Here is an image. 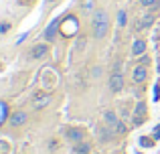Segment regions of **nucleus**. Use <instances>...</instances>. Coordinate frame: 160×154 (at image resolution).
Masks as SVG:
<instances>
[{
  "label": "nucleus",
  "mask_w": 160,
  "mask_h": 154,
  "mask_svg": "<svg viewBox=\"0 0 160 154\" xmlns=\"http://www.w3.org/2000/svg\"><path fill=\"white\" fill-rule=\"evenodd\" d=\"M109 32V16L106 10H95L93 14V37L95 39H106Z\"/></svg>",
  "instance_id": "nucleus-1"
},
{
  "label": "nucleus",
  "mask_w": 160,
  "mask_h": 154,
  "mask_svg": "<svg viewBox=\"0 0 160 154\" xmlns=\"http://www.w3.org/2000/svg\"><path fill=\"white\" fill-rule=\"evenodd\" d=\"M146 120H148V103H146V102L136 103V107H134V112H132V122H134V126H142Z\"/></svg>",
  "instance_id": "nucleus-2"
},
{
  "label": "nucleus",
  "mask_w": 160,
  "mask_h": 154,
  "mask_svg": "<svg viewBox=\"0 0 160 154\" xmlns=\"http://www.w3.org/2000/svg\"><path fill=\"white\" fill-rule=\"evenodd\" d=\"M65 138L69 140V142H73V144H79V142H83V140L87 138V132H85V128L69 126V128L65 130Z\"/></svg>",
  "instance_id": "nucleus-3"
},
{
  "label": "nucleus",
  "mask_w": 160,
  "mask_h": 154,
  "mask_svg": "<svg viewBox=\"0 0 160 154\" xmlns=\"http://www.w3.org/2000/svg\"><path fill=\"white\" fill-rule=\"evenodd\" d=\"M148 81V65H138L132 71V83L136 85H142V83Z\"/></svg>",
  "instance_id": "nucleus-4"
},
{
  "label": "nucleus",
  "mask_w": 160,
  "mask_h": 154,
  "mask_svg": "<svg viewBox=\"0 0 160 154\" xmlns=\"http://www.w3.org/2000/svg\"><path fill=\"white\" fill-rule=\"evenodd\" d=\"M98 136H99V140H102V142H109V140L116 136V130L103 122V124H99V126H98Z\"/></svg>",
  "instance_id": "nucleus-5"
},
{
  "label": "nucleus",
  "mask_w": 160,
  "mask_h": 154,
  "mask_svg": "<svg viewBox=\"0 0 160 154\" xmlns=\"http://www.w3.org/2000/svg\"><path fill=\"white\" fill-rule=\"evenodd\" d=\"M109 89H112L113 93H118V91L124 89V75H122L120 71L112 73V77H109Z\"/></svg>",
  "instance_id": "nucleus-6"
},
{
  "label": "nucleus",
  "mask_w": 160,
  "mask_h": 154,
  "mask_svg": "<svg viewBox=\"0 0 160 154\" xmlns=\"http://www.w3.org/2000/svg\"><path fill=\"white\" fill-rule=\"evenodd\" d=\"M49 103H51V95L49 93H37L35 97H32V107H35V110H43Z\"/></svg>",
  "instance_id": "nucleus-7"
},
{
  "label": "nucleus",
  "mask_w": 160,
  "mask_h": 154,
  "mask_svg": "<svg viewBox=\"0 0 160 154\" xmlns=\"http://www.w3.org/2000/svg\"><path fill=\"white\" fill-rule=\"evenodd\" d=\"M27 122H28V114L24 110L12 112V116H10V124H12V126H24Z\"/></svg>",
  "instance_id": "nucleus-8"
},
{
  "label": "nucleus",
  "mask_w": 160,
  "mask_h": 154,
  "mask_svg": "<svg viewBox=\"0 0 160 154\" xmlns=\"http://www.w3.org/2000/svg\"><path fill=\"white\" fill-rule=\"evenodd\" d=\"M148 51V43L144 39H136L132 45V57H142L144 53Z\"/></svg>",
  "instance_id": "nucleus-9"
},
{
  "label": "nucleus",
  "mask_w": 160,
  "mask_h": 154,
  "mask_svg": "<svg viewBox=\"0 0 160 154\" xmlns=\"http://www.w3.org/2000/svg\"><path fill=\"white\" fill-rule=\"evenodd\" d=\"M31 55L35 57V59H45V57L49 55V45H43V43L35 45V47L31 49Z\"/></svg>",
  "instance_id": "nucleus-10"
},
{
  "label": "nucleus",
  "mask_w": 160,
  "mask_h": 154,
  "mask_svg": "<svg viewBox=\"0 0 160 154\" xmlns=\"http://www.w3.org/2000/svg\"><path fill=\"white\" fill-rule=\"evenodd\" d=\"M103 122H106L108 126L116 128L118 124H120V118H118V114H116L113 110H108V112H106V116H103Z\"/></svg>",
  "instance_id": "nucleus-11"
},
{
  "label": "nucleus",
  "mask_w": 160,
  "mask_h": 154,
  "mask_svg": "<svg viewBox=\"0 0 160 154\" xmlns=\"http://www.w3.org/2000/svg\"><path fill=\"white\" fill-rule=\"evenodd\" d=\"M73 152L75 154H91V144L87 142V140H83V142H79V144L73 146Z\"/></svg>",
  "instance_id": "nucleus-12"
},
{
  "label": "nucleus",
  "mask_w": 160,
  "mask_h": 154,
  "mask_svg": "<svg viewBox=\"0 0 160 154\" xmlns=\"http://www.w3.org/2000/svg\"><path fill=\"white\" fill-rule=\"evenodd\" d=\"M57 27H59V20H53L51 27L45 31V37H47V41H53V39H55V35H57Z\"/></svg>",
  "instance_id": "nucleus-13"
},
{
  "label": "nucleus",
  "mask_w": 160,
  "mask_h": 154,
  "mask_svg": "<svg viewBox=\"0 0 160 154\" xmlns=\"http://www.w3.org/2000/svg\"><path fill=\"white\" fill-rule=\"evenodd\" d=\"M154 22V14H150V16H144V18L140 20V22L136 24V31H142V28H146V27H150V24Z\"/></svg>",
  "instance_id": "nucleus-14"
},
{
  "label": "nucleus",
  "mask_w": 160,
  "mask_h": 154,
  "mask_svg": "<svg viewBox=\"0 0 160 154\" xmlns=\"http://www.w3.org/2000/svg\"><path fill=\"white\" fill-rule=\"evenodd\" d=\"M113 130H116V134H120V136H122V134H126V132H128V128H126V124H124V122H120L116 128H113Z\"/></svg>",
  "instance_id": "nucleus-15"
},
{
  "label": "nucleus",
  "mask_w": 160,
  "mask_h": 154,
  "mask_svg": "<svg viewBox=\"0 0 160 154\" xmlns=\"http://www.w3.org/2000/svg\"><path fill=\"white\" fill-rule=\"evenodd\" d=\"M118 24H120V27H126V10L118 12Z\"/></svg>",
  "instance_id": "nucleus-16"
},
{
  "label": "nucleus",
  "mask_w": 160,
  "mask_h": 154,
  "mask_svg": "<svg viewBox=\"0 0 160 154\" xmlns=\"http://www.w3.org/2000/svg\"><path fill=\"white\" fill-rule=\"evenodd\" d=\"M140 4H142L144 8H152L154 4H158V0H140Z\"/></svg>",
  "instance_id": "nucleus-17"
},
{
  "label": "nucleus",
  "mask_w": 160,
  "mask_h": 154,
  "mask_svg": "<svg viewBox=\"0 0 160 154\" xmlns=\"http://www.w3.org/2000/svg\"><path fill=\"white\" fill-rule=\"evenodd\" d=\"M99 75H102V67H93V69H91V77H99Z\"/></svg>",
  "instance_id": "nucleus-18"
},
{
  "label": "nucleus",
  "mask_w": 160,
  "mask_h": 154,
  "mask_svg": "<svg viewBox=\"0 0 160 154\" xmlns=\"http://www.w3.org/2000/svg\"><path fill=\"white\" fill-rule=\"evenodd\" d=\"M8 28H10V24H8V22H0V32H6Z\"/></svg>",
  "instance_id": "nucleus-19"
},
{
  "label": "nucleus",
  "mask_w": 160,
  "mask_h": 154,
  "mask_svg": "<svg viewBox=\"0 0 160 154\" xmlns=\"http://www.w3.org/2000/svg\"><path fill=\"white\" fill-rule=\"evenodd\" d=\"M140 61H142L140 65H146V63H150V57H148V55H146V53H144V55L140 57Z\"/></svg>",
  "instance_id": "nucleus-20"
},
{
  "label": "nucleus",
  "mask_w": 160,
  "mask_h": 154,
  "mask_svg": "<svg viewBox=\"0 0 160 154\" xmlns=\"http://www.w3.org/2000/svg\"><path fill=\"white\" fill-rule=\"evenodd\" d=\"M85 10H93V0H85Z\"/></svg>",
  "instance_id": "nucleus-21"
},
{
  "label": "nucleus",
  "mask_w": 160,
  "mask_h": 154,
  "mask_svg": "<svg viewBox=\"0 0 160 154\" xmlns=\"http://www.w3.org/2000/svg\"><path fill=\"white\" fill-rule=\"evenodd\" d=\"M142 144H144V146H152V144H154V138L152 140H146V136H144V138H142Z\"/></svg>",
  "instance_id": "nucleus-22"
},
{
  "label": "nucleus",
  "mask_w": 160,
  "mask_h": 154,
  "mask_svg": "<svg viewBox=\"0 0 160 154\" xmlns=\"http://www.w3.org/2000/svg\"><path fill=\"white\" fill-rule=\"evenodd\" d=\"M158 136H160V126L156 128V130H154V138H158Z\"/></svg>",
  "instance_id": "nucleus-23"
}]
</instances>
